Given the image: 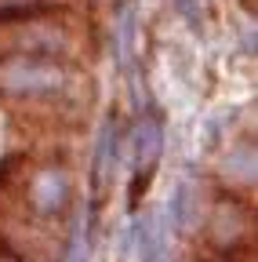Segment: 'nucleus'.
I'll return each instance as SVG.
<instances>
[{"mask_svg": "<svg viewBox=\"0 0 258 262\" xmlns=\"http://www.w3.org/2000/svg\"><path fill=\"white\" fill-rule=\"evenodd\" d=\"M77 0H0V22H15V18H33V15H55V11H69Z\"/></svg>", "mask_w": 258, "mask_h": 262, "instance_id": "7ed1b4c3", "label": "nucleus"}, {"mask_svg": "<svg viewBox=\"0 0 258 262\" xmlns=\"http://www.w3.org/2000/svg\"><path fill=\"white\" fill-rule=\"evenodd\" d=\"M0 262H22V258L15 255V248H11V244H4V241H0Z\"/></svg>", "mask_w": 258, "mask_h": 262, "instance_id": "20e7f679", "label": "nucleus"}, {"mask_svg": "<svg viewBox=\"0 0 258 262\" xmlns=\"http://www.w3.org/2000/svg\"><path fill=\"white\" fill-rule=\"evenodd\" d=\"M87 77L69 58L51 55H0V106H51L73 110L87 102Z\"/></svg>", "mask_w": 258, "mask_h": 262, "instance_id": "f257e3e1", "label": "nucleus"}, {"mask_svg": "<svg viewBox=\"0 0 258 262\" xmlns=\"http://www.w3.org/2000/svg\"><path fill=\"white\" fill-rule=\"evenodd\" d=\"M211 248L222 255H247L254 251V211L240 193H222V201L207 215Z\"/></svg>", "mask_w": 258, "mask_h": 262, "instance_id": "f03ea898", "label": "nucleus"}]
</instances>
